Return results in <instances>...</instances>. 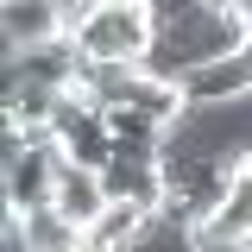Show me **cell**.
<instances>
[{
	"label": "cell",
	"mask_w": 252,
	"mask_h": 252,
	"mask_svg": "<svg viewBox=\"0 0 252 252\" xmlns=\"http://www.w3.org/2000/svg\"><path fill=\"white\" fill-rule=\"evenodd\" d=\"M177 89H183L189 107L240 101V94H252V69H246V57H215V63H202V69H189V76H177Z\"/></svg>",
	"instance_id": "cell-4"
},
{
	"label": "cell",
	"mask_w": 252,
	"mask_h": 252,
	"mask_svg": "<svg viewBox=\"0 0 252 252\" xmlns=\"http://www.w3.org/2000/svg\"><path fill=\"white\" fill-rule=\"evenodd\" d=\"M57 208L76 220V227H94L101 208H107V183H101V170H82V164L63 158V170H57Z\"/></svg>",
	"instance_id": "cell-5"
},
{
	"label": "cell",
	"mask_w": 252,
	"mask_h": 252,
	"mask_svg": "<svg viewBox=\"0 0 252 252\" xmlns=\"http://www.w3.org/2000/svg\"><path fill=\"white\" fill-rule=\"evenodd\" d=\"M57 170H63L57 139H51V145H26L19 158H6V208H13V215L51 208V202H57Z\"/></svg>",
	"instance_id": "cell-2"
},
{
	"label": "cell",
	"mask_w": 252,
	"mask_h": 252,
	"mask_svg": "<svg viewBox=\"0 0 252 252\" xmlns=\"http://www.w3.org/2000/svg\"><path fill=\"white\" fill-rule=\"evenodd\" d=\"M158 32H164V19L152 0H101L69 38H76L82 63H145Z\"/></svg>",
	"instance_id": "cell-1"
},
{
	"label": "cell",
	"mask_w": 252,
	"mask_h": 252,
	"mask_svg": "<svg viewBox=\"0 0 252 252\" xmlns=\"http://www.w3.org/2000/svg\"><path fill=\"white\" fill-rule=\"evenodd\" d=\"M26 246L32 252H82L89 246V227H76V220L51 202V208H32L26 215Z\"/></svg>",
	"instance_id": "cell-7"
},
{
	"label": "cell",
	"mask_w": 252,
	"mask_h": 252,
	"mask_svg": "<svg viewBox=\"0 0 252 252\" xmlns=\"http://www.w3.org/2000/svg\"><path fill=\"white\" fill-rule=\"evenodd\" d=\"M0 32H6V51H38L69 38L57 0H0Z\"/></svg>",
	"instance_id": "cell-3"
},
{
	"label": "cell",
	"mask_w": 252,
	"mask_h": 252,
	"mask_svg": "<svg viewBox=\"0 0 252 252\" xmlns=\"http://www.w3.org/2000/svg\"><path fill=\"white\" fill-rule=\"evenodd\" d=\"M240 57H246V69H252V38H246V51H240Z\"/></svg>",
	"instance_id": "cell-9"
},
{
	"label": "cell",
	"mask_w": 252,
	"mask_h": 252,
	"mask_svg": "<svg viewBox=\"0 0 252 252\" xmlns=\"http://www.w3.org/2000/svg\"><path fill=\"white\" fill-rule=\"evenodd\" d=\"M145 220H152V208H139V202H107L101 220L89 227V252H126L145 233Z\"/></svg>",
	"instance_id": "cell-6"
},
{
	"label": "cell",
	"mask_w": 252,
	"mask_h": 252,
	"mask_svg": "<svg viewBox=\"0 0 252 252\" xmlns=\"http://www.w3.org/2000/svg\"><path fill=\"white\" fill-rule=\"evenodd\" d=\"M202 6H220V13H240V0H202Z\"/></svg>",
	"instance_id": "cell-8"
}]
</instances>
